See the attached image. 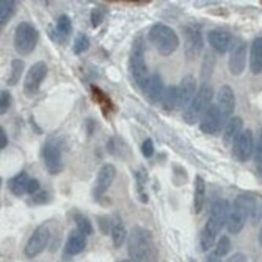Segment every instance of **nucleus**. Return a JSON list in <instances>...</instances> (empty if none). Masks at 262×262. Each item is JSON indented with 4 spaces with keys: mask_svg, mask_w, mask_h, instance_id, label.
<instances>
[{
    "mask_svg": "<svg viewBox=\"0 0 262 262\" xmlns=\"http://www.w3.org/2000/svg\"><path fill=\"white\" fill-rule=\"evenodd\" d=\"M255 152L254 134L251 129H244L233 142L232 154L238 162H247Z\"/></svg>",
    "mask_w": 262,
    "mask_h": 262,
    "instance_id": "nucleus-12",
    "label": "nucleus"
},
{
    "mask_svg": "<svg viewBox=\"0 0 262 262\" xmlns=\"http://www.w3.org/2000/svg\"><path fill=\"white\" fill-rule=\"evenodd\" d=\"M129 72L138 89L144 93L150 80V73L145 59V42L143 36L134 38L129 52Z\"/></svg>",
    "mask_w": 262,
    "mask_h": 262,
    "instance_id": "nucleus-3",
    "label": "nucleus"
},
{
    "mask_svg": "<svg viewBox=\"0 0 262 262\" xmlns=\"http://www.w3.org/2000/svg\"><path fill=\"white\" fill-rule=\"evenodd\" d=\"M230 213V203L226 200H217L213 204L209 217H208L207 223L202 230V233H201L200 243L203 251L210 250L214 247L217 234L220 233L223 227L227 224Z\"/></svg>",
    "mask_w": 262,
    "mask_h": 262,
    "instance_id": "nucleus-1",
    "label": "nucleus"
},
{
    "mask_svg": "<svg viewBox=\"0 0 262 262\" xmlns=\"http://www.w3.org/2000/svg\"><path fill=\"white\" fill-rule=\"evenodd\" d=\"M178 89V107L177 109H186L192 102L197 93V80L193 75H186L181 79Z\"/></svg>",
    "mask_w": 262,
    "mask_h": 262,
    "instance_id": "nucleus-15",
    "label": "nucleus"
},
{
    "mask_svg": "<svg viewBox=\"0 0 262 262\" xmlns=\"http://www.w3.org/2000/svg\"><path fill=\"white\" fill-rule=\"evenodd\" d=\"M90 46L91 41L89 36H87L85 33H79V34L75 36V40H74L73 52L75 53V55H81V53L86 52L87 50L90 49Z\"/></svg>",
    "mask_w": 262,
    "mask_h": 262,
    "instance_id": "nucleus-34",
    "label": "nucleus"
},
{
    "mask_svg": "<svg viewBox=\"0 0 262 262\" xmlns=\"http://www.w3.org/2000/svg\"><path fill=\"white\" fill-rule=\"evenodd\" d=\"M207 262H221V257L217 256L215 253H211L207 258Z\"/></svg>",
    "mask_w": 262,
    "mask_h": 262,
    "instance_id": "nucleus-46",
    "label": "nucleus"
},
{
    "mask_svg": "<svg viewBox=\"0 0 262 262\" xmlns=\"http://www.w3.org/2000/svg\"><path fill=\"white\" fill-rule=\"evenodd\" d=\"M208 42L215 52L226 53L233 48V39L231 33L225 29H213L207 35Z\"/></svg>",
    "mask_w": 262,
    "mask_h": 262,
    "instance_id": "nucleus-18",
    "label": "nucleus"
},
{
    "mask_svg": "<svg viewBox=\"0 0 262 262\" xmlns=\"http://www.w3.org/2000/svg\"><path fill=\"white\" fill-rule=\"evenodd\" d=\"M116 178V168L112 163H105L100 167L98 174H97L95 186H93V197L96 200H100L107 190L110 189L114 180Z\"/></svg>",
    "mask_w": 262,
    "mask_h": 262,
    "instance_id": "nucleus-13",
    "label": "nucleus"
},
{
    "mask_svg": "<svg viewBox=\"0 0 262 262\" xmlns=\"http://www.w3.org/2000/svg\"><path fill=\"white\" fill-rule=\"evenodd\" d=\"M249 67L254 75L262 73V35L257 36L251 43Z\"/></svg>",
    "mask_w": 262,
    "mask_h": 262,
    "instance_id": "nucleus-22",
    "label": "nucleus"
},
{
    "mask_svg": "<svg viewBox=\"0 0 262 262\" xmlns=\"http://www.w3.org/2000/svg\"><path fill=\"white\" fill-rule=\"evenodd\" d=\"M30 125H32L33 129H34L36 133H38V134H41V133H42L41 128H40V127H38V125H36V123H35V121H34V119H33L32 116H30Z\"/></svg>",
    "mask_w": 262,
    "mask_h": 262,
    "instance_id": "nucleus-47",
    "label": "nucleus"
},
{
    "mask_svg": "<svg viewBox=\"0 0 262 262\" xmlns=\"http://www.w3.org/2000/svg\"><path fill=\"white\" fill-rule=\"evenodd\" d=\"M204 48L202 30L197 25H190L185 29L184 51L187 60H194L200 57Z\"/></svg>",
    "mask_w": 262,
    "mask_h": 262,
    "instance_id": "nucleus-10",
    "label": "nucleus"
},
{
    "mask_svg": "<svg viewBox=\"0 0 262 262\" xmlns=\"http://www.w3.org/2000/svg\"><path fill=\"white\" fill-rule=\"evenodd\" d=\"M154 152H155V145H154V142L151 138H147L142 144V154L145 159H150V157L154 156Z\"/></svg>",
    "mask_w": 262,
    "mask_h": 262,
    "instance_id": "nucleus-39",
    "label": "nucleus"
},
{
    "mask_svg": "<svg viewBox=\"0 0 262 262\" xmlns=\"http://www.w3.org/2000/svg\"><path fill=\"white\" fill-rule=\"evenodd\" d=\"M224 122L225 120L220 109L217 107L216 104H211L200 121V129L204 134L213 136V134L220 132Z\"/></svg>",
    "mask_w": 262,
    "mask_h": 262,
    "instance_id": "nucleus-14",
    "label": "nucleus"
},
{
    "mask_svg": "<svg viewBox=\"0 0 262 262\" xmlns=\"http://www.w3.org/2000/svg\"><path fill=\"white\" fill-rule=\"evenodd\" d=\"M258 243H260V245L262 247V225L260 227V231H258Z\"/></svg>",
    "mask_w": 262,
    "mask_h": 262,
    "instance_id": "nucleus-48",
    "label": "nucleus"
},
{
    "mask_svg": "<svg viewBox=\"0 0 262 262\" xmlns=\"http://www.w3.org/2000/svg\"><path fill=\"white\" fill-rule=\"evenodd\" d=\"M41 155L43 166L51 176H57L62 172L63 168H64V162H63L62 149H60L59 143L56 139L50 138L46 140L42 146Z\"/></svg>",
    "mask_w": 262,
    "mask_h": 262,
    "instance_id": "nucleus-9",
    "label": "nucleus"
},
{
    "mask_svg": "<svg viewBox=\"0 0 262 262\" xmlns=\"http://www.w3.org/2000/svg\"><path fill=\"white\" fill-rule=\"evenodd\" d=\"M134 177H136L137 189H138V194H139L140 202L147 203V201H149V196H147L145 187H146L147 181H149V174H147L145 168L142 167L137 170L136 174H134Z\"/></svg>",
    "mask_w": 262,
    "mask_h": 262,
    "instance_id": "nucleus-28",
    "label": "nucleus"
},
{
    "mask_svg": "<svg viewBox=\"0 0 262 262\" xmlns=\"http://www.w3.org/2000/svg\"><path fill=\"white\" fill-rule=\"evenodd\" d=\"M231 251V241L227 236H221V238L217 241L216 248H215L214 253L217 255V256L224 257Z\"/></svg>",
    "mask_w": 262,
    "mask_h": 262,
    "instance_id": "nucleus-36",
    "label": "nucleus"
},
{
    "mask_svg": "<svg viewBox=\"0 0 262 262\" xmlns=\"http://www.w3.org/2000/svg\"><path fill=\"white\" fill-rule=\"evenodd\" d=\"M226 262H248V257L243 253H236L231 257H228Z\"/></svg>",
    "mask_w": 262,
    "mask_h": 262,
    "instance_id": "nucleus-45",
    "label": "nucleus"
},
{
    "mask_svg": "<svg viewBox=\"0 0 262 262\" xmlns=\"http://www.w3.org/2000/svg\"><path fill=\"white\" fill-rule=\"evenodd\" d=\"M106 146H107V150H109V152L114 156H123L125 154L128 152V147H127L125 142L116 137L110 138Z\"/></svg>",
    "mask_w": 262,
    "mask_h": 262,
    "instance_id": "nucleus-33",
    "label": "nucleus"
},
{
    "mask_svg": "<svg viewBox=\"0 0 262 262\" xmlns=\"http://www.w3.org/2000/svg\"><path fill=\"white\" fill-rule=\"evenodd\" d=\"M25 72V62L22 59H12L11 62V69H10V75L6 82L9 86L17 85L19 80L22 78V74Z\"/></svg>",
    "mask_w": 262,
    "mask_h": 262,
    "instance_id": "nucleus-31",
    "label": "nucleus"
},
{
    "mask_svg": "<svg viewBox=\"0 0 262 262\" xmlns=\"http://www.w3.org/2000/svg\"><path fill=\"white\" fill-rule=\"evenodd\" d=\"M73 32V23L68 15H60L57 18L56 25L50 27L49 34L53 41L57 43H63L69 39Z\"/></svg>",
    "mask_w": 262,
    "mask_h": 262,
    "instance_id": "nucleus-19",
    "label": "nucleus"
},
{
    "mask_svg": "<svg viewBox=\"0 0 262 262\" xmlns=\"http://www.w3.org/2000/svg\"><path fill=\"white\" fill-rule=\"evenodd\" d=\"M27 193L28 194H35L40 191V183L38 179H29L28 184H27Z\"/></svg>",
    "mask_w": 262,
    "mask_h": 262,
    "instance_id": "nucleus-43",
    "label": "nucleus"
},
{
    "mask_svg": "<svg viewBox=\"0 0 262 262\" xmlns=\"http://www.w3.org/2000/svg\"><path fill=\"white\" fill-rule=\"evenodd\" d=\"M39 41V32L29 22H21L16 27L13 35V48L18 55L27 56L34 51Z\"/></svg>",
    "mask_w": 262,
    "mask_h": 262,
    "instance_id": "nucleus-7",
    "label": "nucleus"
},
{
    "mask_svg": "<svg viewBox=\"0 0 262 262\" xmlns=\"http://www.w3.org/2000/svg\"><path fill=\"white\" fill-rule=\"evenodd\" d=\"M30 178L28 177L26 170H22L18 174H16L15 177H12L11 179H9L8 181V189L10 190V192L15 196L21 197L22 194L27 193V184H28Z\"/></svg>",
    "mask_w": 262,
    "mask_h": 262,
    "instance_id": "nucleus-24",
    "label": "nucleus"
},
{
    "mask_svg": "<svg viewBox=\"0 0 262 262\" xmlns=\"http://www.w3.org/2000/svg\"><path fill=\"white\" fill-rule=\"evenodd\" d=\"M257 200L249 193H241L234 198L232 209L228 216L226 227L231 234H238L243 230L249 216L254 213Z\"/></svg>",
    "mask_w": 262,
    "mask_h": 262,
    "instance_id": "nucleus-4",
    "label": "nucleus"
},
{
    "mask_svg": "<svg viewBox=\"0 0 262 262\" xmlns=\"http://www.w3.org/2000/svg\"><path fill=\"white\" fill-rule=\"evenodd\" d=\"M128 254L133 262H152L155 245L152 233L145 227L136 226L128 237Z\"/></svg>",
    "mask_w": 262,
    "mask_h": 262,
    "instance_id": "nucleus-2",
    "label": "nucleus"
},
{
    "mask_svg": "<svg viewBox=\"0 0 262 262\" xmlns=\"http://www.w3.org/2000/svg\"><path fill=\"white\" fill-rule=\"evenodd\" d=\"M106 10L103 6H97L91 11L90 21L91 25H92L93 28H98V27L104 22V18H105Z\"/></svg>",
    "mask_w": 262,
    "mask_h": 262,
    "instance_id": "nucleus-35",
    "label": "nucleus"
},
{
    "mask_svg": "<svg viewBox=\"0 0 262 262\" xmlns=\"http://www.w3.org/2000/svg\"><path fill=\"white\" fill-rule=\"evenodd\" d=\"M91 91H92V98L96 100L97 103L99 104L104 114H109L112 110L114 109V104L113 100L107 97L105 93L103 92L99 87H97L95 85L91 86Z\"/></svg>",
    "mask_w": 262,
    "mask_h": 262,
    "instance_id": "nucleus-30",
    "label": "nucleus"
},
{
    "mask_svg": "<svg viewBox=\"0 0 262 262\" xmlns=\"http://www.w3.org/2000/svg\"><path fill=\"white\" fill-rule=\"evenodd\" d=\"M216 102L217 107L223 114L224 120L228 121L231 119V115L234 113L236 109V95L231 86L223 85L216 93Z\"/></svg>",
    "mask_w": 262,
    "mask_h": 262,
    "instance_id": "nucleus-17",
    "label": "nucleus"
},
{
    "mask_svg": "<svg viewBox=\"0 0 262 262\" xmlns=\"http://www.w3.org/2000/svg\"><path fill=\"white\" fill-rule=\"evenodd\" d=\"M87 245V236L79 230L72 231L64 245V254L67 256H76L85 250Z\"/></svg>",
    "mask_w": 262,
    "mask_h": 262,
    "instance_id": "nucleus-21",
    "label": "nucleus"
},
{
    "mask_svg": "<svg viewBox=\"0 0 262 262\" xmlns=\"http://www.w3.org/2000/svg\"><path fill=\"white\" fill-rule=\"evenodd\" d=\"M17 5L18 3L13 2V0H2L0 2V25L2 27H5L11 21V18L17 11Z\"/></svg>",
    "mask_w": 262,
    "mask_h": 262,
    "instance_id": "nucleus-26",
    "label": "nucleus"
},
{
    "mask_svg": "<svg viewBox=\"0 0 262 262\" xmlns=\"http://www.w3.org/2000/svg\"><path fill=\"white\" fill-rule=\"evenodd\" d=\"M149 41L160 56L169 57L179 48V36L177 32L164 23H155L147 34Z\"/></svg>",
    "mask_w": 262,
    "mask_h": 262,
    "instance_id": "nucleus-5",
    "label": "nucleus"
},
{
    "mask_svg": "<svg viewBox=\"0 0 262 262\" xmlns=\"http://www.w3.org/2000/svg\"><path fill=\"white\" fill-rule=\"evenodd\" d=\"M214 97V91L208 83H202L200 90L197 91L196 96L189 106L184 110L183 119L187 125H194L198 121H201L204 114L211 104V99Z\"/></svg>",
    "mask_w": 262,
    "mask_h": 262,
    "instance_id": "nucleus-6",
    "label": "nucleus"
},
{
    "mask_svg": "<svg viewBox=\"0 0 262 262\" xmlns=\"http://www.w3.org/2000/svg\"><path fill=\"white\" fill-rule=\"evenodd\" d=\"M164 90H166V87H164L163 80L161 78V75L157 73H154L152 75L150 76L146 89L144 91V95H145L146 99L149 100L150 103L156 104L160 103L161 99H162Z\"/></svg>",
    "mask_w": 262,
    "mask_h": 262,
    "instance_id": "nucleus-20",
    "label": "nucleus"
},
{
    "mask_svg": "<svg viewBox=\"0 0 262 262\" xmlns=\"http://www.w3.org/2000/svg\"><path fill=\"white\" fill-rule=\"evenodd\" d=\"M254 159H255V161H256L257 164L262 163V129H261V132H260V136H258L256 145H255Z\"/></svg>",
    "mask_w": 262,
    "mask_h": 262,
    "instance_id": "nucleus-41",
    "label": "nucleus"
},
{
    "mask_svg": "<svg viewBox=\"0 0 262 262\" xmlns=\"http://www.w3.org/2000/svg\"><path fill=\"white\" fill-rule=\"evenodd\" d=\"M49 200H50L49 193L46 192V191H39L38 193L33 194V198H32V201L35 204H45L49 202Z\"/></svg>",
    "mask_w": 262,
    "mask_h": 262,
    "instance_id": "nucleus-42",
    "label": "nucleus"
},
{
    "mask_svg": "<svg viewBox=\"0 0 262 262\" xmlns=\"http://www.w3.org/2000/svg\"><path fill=\"white\" fill-rule=\"evenodd\" d=\"M215 63V58L213 56V53L208 52L207 56L204 57V63L202 66V76H210L211 72H213V67Z\"/></svg>",
    "mask_w": 262,
    "mask_h": 262,
    "instance_id": "nucleus-38",
    "label": "nucleus"
},
{
    "mask_svg": "<svg viewBox=\"0 0 262 262\" xmlns=\"http://www.w3.org/2000/svg\"><path fill=\"white\" fill-rule=\"evenodd\" d=\"M117 262H133L132 260H127V258H125V260H120V261H117Z\"/></svg>",
    "mask_w": 262,
    "mask_h": 262,
    "instance_id": "nucleus-50",
    "label": "nucleus"
},
{
    "mask_svg": "<svg viewBox=\"0 0 262 262\" xmlns=\"http://www.w3.org/2000/svg\"><path fill=\"white\" fill-rule=\"evenodd\" d=\"M257 170H258V173H260L261 176H262V163L258 164V167H257Z\"/></svg>",
    "mask_w": 262,
    "mask_h": 262,
    "instance_id": "nucleus-49",
    "label": "nucleus"
},
{
    "mask_svg": "<svg viewBox=\"0 0 262 262\" xmlns=\"http://www.w3.org/2000/svg\"><path fill=\"white\" fill-rule=\"evenodd\" d=\"M50 239H51V232H50V228L48 226L41 225V226L35 228V231L27 242L25 250H23L26 257L34 258L41 254L49 245Z\"/></svg>",
    "mask_w": 262,
    "mask_h": 262,
    "instance_id": "nucleus-11",
    "label": "nucleus"
},
{
    "mask_svg": "<svg viewBox=\"0 0 262 262\" xmlns=\"http://www.w3.org/2000/svg\"><path fill=\"white\" fill-rule=\"evenodd\" d=\"M248 46L245 42H239L233 45L231 50L230 58H228V72L233 76H239L243 74L247 67Z\"/></svg>",
    "mask_w": 262,
    "mask_h": 262,
    "instance_id": "nucleus-16",
    "label": "nucleus"
},
{
    "mask_svg": "<svg viewBox=\"0 0 262 262\" xmlns=\"http://www.w3.org/2000/svg\"><path fill=\"white\" fill-rule=\"evenodd\" d=\"M98 226H99V230L100 232L103 234H107L109 232H112V227H113V223L107 219L106 216H98Z\"/></svg>",
    "mask_w": 262,
    "mask_h": 262,
    "instance_id": "nucleus-40",
    "label": "nucleus"
},
{
    "mask_svg": "<svg viewBox=\"0 0 262 262\" xmlns=\"http://www.w3.org/2000/svg\"><path fill=\"white\" fill-rule=\"evenodd\" d=\"M206 202V181L201 176L194 178V192H193V208L194 213L200 214Z\"/></svg>",
    "mask_w": 262,
    "mask_h": 262,
    "instance_id": "nucleus-25",
    "label": "nucleus"
},
{
    "mask_svg": "<svg viewBox=\"0 0 262 262\" xmlns=\"http://www.w3.org/2000/svg\"><path fill=\"white\" fill-rule=\"evenodd\" d=\"M74 221H75L76 230L85 234V236H91L93 233V226L89 217L81 213L74 214Z\"/></svg>",
    "mask_w": 262,
    "mask_h": 262,
    "instance_id": "nucleus-32",
    "label": "nucleus"
},
{
    "mask_svg": "<svg viewBox=\"0 0 262 262\" xmlns=\"http://www.w3.org/2000/svg\"><path fill=\"white\" fill-rule=\"evenodd\" d=\"M9 144V138L4 127H0V150H4Z\"/></svg>",
    "mask_w": 262,
    "mask_h": 262,
    "instance_id": "nucleus-44",
    "label": "nucleus"
},
{
    "mask_svg": "<svg viewBox=\"0 0 262 262\" xmlns=\"http://www.w3.org/2000/svg\"><path fill=\"white\" fill-rule=\"evenodd\" d=\"M112 239L113 244L115 248H121L127 239V230L125 225L122 224V221L120 219H116L113 221V227H112Z\"/></svg>",
    "mask_w": 262,
    "mask_h": 262,
    "instance_id": "nucleus-29",
    "label": "nucleus"
},
{
    "mask_svg": "<svg viewBox=\"0 0 262 262\" xmlns=\"http://www.w3.org/2000/svg\"><path fill=\"white\" fill-rule=\"evenodd\" d=\"M243 119L239 116H233L227 121L224 129V142L226 145L233 143L238 138V136L243 132Z\"/></svg>",
    "mask_w": 262,
    "mask_h": 262,
    "instance_id": "nucleus-23",
    "label": "nucleus"
},
{
    "mask_svg": "<svg viewBox=\"0 0 262 262\" xmlns=\"http://www.w3.org/2000/svg\"><path fill=\"white\" fill-rule=\"evenodd\" d=\"M12 105V96L9 91L3 90L0 92V114L5 115Z\"/></svg>",
    "mask_w": 262,
    "mask_h": 262,
    "instance_id": "nucleus-37",
    "label": "nucleus"
},
{
    "mask_svg": "<svg viewBox=\"0 0 262 262\" xmlns=\"http://www.w3.org/2000/svg\"><path fill=\"white\" fill-rule=\"evenodd\" d=\"M48 64L43 60H39L30 67L26 74L25 81H23V93L26 97L34 98L38 95L43 80L48 76Z\"/></svg>",
    "mask_w": 262,
    "mask_h": 262,
    "instance_id": "nucleus-8",
    "label": "nucleus"
},
{
    "mask_svg": "<svg viewBox=\"0 0 262 262\" xmlns=\"http://www.w3.org/2000/svg\"><path fill=\"white\" fill-rule=\"evenodd\" d=\"M161 105L166 112H173L178 107V89L177 86L170 85L164 90L162 99H161Z\"/></svg>",
    "mask_w": 262,
    "mask_h": 262,
    "instance_id": "nucleus-27",
    "label": "nucleus"
}]
</instances>
